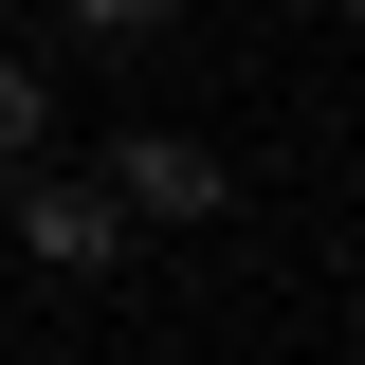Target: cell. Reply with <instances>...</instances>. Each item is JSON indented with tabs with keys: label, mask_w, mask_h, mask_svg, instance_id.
I'll return each instance as SVG.
<instances>
[{
	"label": "cell",
	"mask_w": 365,
	"mask_h": 365,
	"mask_svg": "<svg viewBox=\"0 0 365 365\" xmlns=\"http://www.w3.org/2000/svg\"><path fill=\"white\" fill-rule=\"evenodd\" d=\"M19 237H37L55 274H91V256H128V220H110V182H19Z\"/></svg>",
	"instance_id": "cell-2"
},
{
	"label": "cell",
	"mask_w": 365,
	"mask_h": 365,
	"mask_svg": "<svg viewBox=\"0 0 365 365\" xmlns=\"http://www.w3.org/2000/svg\"><path fill=\"white\" fill-rule=\"evenodd\" d=\"M55 19H73V37H128V55H146V37L182 19V0H55Z\"/></svg>",
	"instance_id": "cell-4"
},
{
	"label": "cell",
	"mask_w": 365,
	"mask_h": 365,
	"mask_svg": "<svg viewBox=\"0 0 365 365\" xmlns=\"http://www.w3.org/2000/svg\"><path fill=\"white\" fill-rule=\"evenodd\" d=\"M37 146H55V73H37V55H0V165H37Z\"/></svg>",
	"instance_id": "cell-3"
},
{
	"label": "cell",
	"mask_w": 365,
	"mask_h": 365,
	"mask_svg": "<svg viewBox=\"0 0 365 365\" xmlns=\"http://www.w3.org/2000/svg\"><path fill=\"white\" fill-rule=\"evenodd\" d=\"M91 182H110V220H220V146L201 128H128Z\"/></svg>",
	"instance_id": "cell-1"
}]
</instances>
